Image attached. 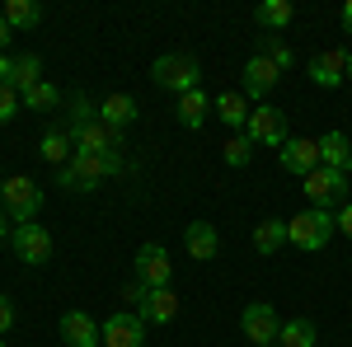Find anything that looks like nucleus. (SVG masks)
I'll use <instances>...</instances> for the list:
<instances>
[{"label": "nucleus", "instance_id": "nucleus-1", "mask_svg": "<svg viewBox=\"0 0 352 347\" xmlns=\"http://www.w3.org/2000/svg\"><path fill=\"white\" fill-rule=\"evenodd\" d=\"M66 132H71V141H76V150H89V155H109V150H118V155H122V132L109 127V122H99V108L89 104V99H71Z\"/></svg>", "mask_w": 352, "mask_h": 347}, {"label": "nucleus", "instance_id": "nucleus-2", "mask_svg": "<svg viewBox=\"0 0 352 347\" xmlns=\"http://www.w3.org/2000/svg\"><path fill=\"white\" fill-rule=\"evenodd\" d=\"M118 174H127V155H89V150H76V160L66 164V169H56V188H66V192H89V188H99L104 179H118Z\"/></svg>", "mask_w": 352, "mask_h": 347}, {"label": "nucleus", "instance_id": "nucleus-3", "mask_svg": "<svg viewBox=\"0 0 352 347\" xmlns=\"http://www.w3.org/2000/svg\"><path fill=\"white\" fill-rule=\"evenodd\" d=\"M151 80L160 85V89H169V94H188V89H197V80H202V66H197V56H188V52H164V56H155V66H151Z\"/></svg>", "mask_w": 352, "mask_h": 347}, {"label": "nucleus", "instance_id": "nucleus-4", "mask_svg": "<svg viewBox=\"0 0 352 347\" xmlns=\"http://www.w3.org/2000/svg\"><path fill=\"white\" fill-rule=\"evenodd\" d=\"M333 216L329 212H320V207H310V212H300V216H292L287 221V244H296L300 254H320L329 240H333Z\"/></svg>", "mask_w": 352, "mask_h": 347}, {"label": "nucleus", "instance_id": "nucleus-5", "mask_svg": "<svg viewBox=\"0 0 352 347\" xmlns=\"http://www.w3.org/2000/svg\"><path fill=\"white\" fill-rule=\"evenodd\" d=\"M0 207H5V216H10L14 225H28V221L38 216V207H43V188L33 183L28 174H14V179H5Z\"/></svg>", "mask_w": 352, "mask_h": 347}, {"label": "nucleus", "instance_id": "nucleus-6", "mask_svg": "<svg viewBox=\"0 0 352 347\" xmlns=\"http://www.w3.org/2000/svg\"><path fill=\"white\" fill-rule=\"evenodd\" d=\"M305 197H310V207H348V174H338V169H329L320 164L315 174H305Z\"/></svg>", "mask_w": 352, "mask_h": 347}, {"label": "nucleus", "instance_id": "nucleus-7", "mask_svg": "<svg viewBox=\"0 0 352 347\" xmlns=\"http://www.w3.org/2000/svg\"><path fill=\"white\" fill-rule=\"evenodd\" d=\"M244 136H249L254 146L282 150V146H287V117H282L272 104H258L254 113H249V122H244Z\"/></svg>", "mask_w": 352, "mask_h": 347}, {"label": "nucleus", "instance_id": "nucleus-8", "mask_svg": "<svg viewBox=\"0 0 352 347\" xmlns=\"http://www.w3.org/2000/svg\"><path fill=\"white\" fill-rule=\"evenodd\" d=\"M132 277L141 282V287H151V291H160V287H169V277H174V263H169L164 244H141V249H136Z\"/></svg>", "mask_w": 352, "mask_h": 347}, {"label": "nucleus", "instance_id": "nucleus-9", "mask_svg": "<svg viewBox=\"0 0 352 347\" xmlns=\"http://www.w3.org/2000/svg\"><path fill=\"white\" fill-rule=\"evenodd\" d=\"M240 328H244V338H249L254 347L277 343V333H282V324H277V310H272L268 300H249V305H244V315H240Z\"/></svg>", "mask_w": 352, "mask_h": 347}, {"label": "nucleus", "instance_id": "nucleus-10", "mask_svg": "<svg viewBox=\"0 0 352 347\" xmlns=\"http://www.w3.org/2000/svg\"><path fill=\"white\" fill-rule=\"evenodd\" d=\"M14 254H19V263L28 267H43L52 263V230L47 225H14Z\"/></svg>", "mask_w": 352, "mask_h": 347}, {"label": "nucleus", "instance_id": "nucleus-11", "mask_svg": "<svg viewBox=\"0 0 352 347\" xmlns=\"http://www.w3.org/2000/svg\"><path fill=\"white\" fill-rule=\"evenodd\" d=\"M61 343L66 347H104V324L89 310H66L61 315Z\"/></svg>", "mask_w": 352, "mask_h": 347}, {"label": "nucleus", "instance_id": "nucleus-12", "mask_svg": "<svg viewBox=\"0 0 352 347\" xmlns=\"http://www.w3.org/2000/svg\"><path fill=\"white\" fill-rule=\"evenodd\" d=\"M104 347H146V320L136 310H118L104 320Z\"/></svg>", "mask_w": 352, "mask_h": 347}, {"label": "nucleus", "instance_id": "nucleus-13", "mask_svg": "<svg viewBox=\"0 0 352 347\" xmlns=\"http://www.w3.org/2000/svg\"><path fill=\"white\" fill-rule=\"evenodd\" d=\"M277 80H282V71L272 66L268 56L258 52V56H249L244 61V71H240V85H244V99H268L272 89H277Z\"/></svg>", "mask_w": 352, "mask_h": 347}, {"label": "nucleus", "instance_id": "nucleus-14", "mask_svg": "<svg viewBox=\"0 0 352 347\" xmlns=\"http://www.w3.org/2000/svg\"><path fill=\"white\" fill-rule=\"evenodd\" d=\"M277 160H282V169H287V174L305 179V174H315V169H320V141H305V136H287V146L277 150Z\"/></svg>", "mask_w": 352, "mask_h": 347}, {"label": "nucleus", "instance_id": "nucleus-15", "mask_svg": "<svg viewBox=\"0 0 352 347\" xmlns=\"http://www.w3.org/2000/svg\"><path fill=\"white\" fill-rule=\"evenodd\" d=\"M310 80L320 85V89H338V85L348 80V52H343V47L315 52L310 56Z\"/></svg>", "mask_w": 352, "mask_h": 347}, {"label": "nucleus", "instance_id": "nucleus-16", "mask_svg": "<svg viewBox=\"0 0 352 347\" xmlns=\"http://www.w3.org/2000/svg\"><path fill=\"white\" fill-rule=\"evenodd\" d=\"M184 249H188L192 263H212V258L221 254V235H217V225H212V221H192L188 230H184Z\"/></svg>", "mask_w": 352, "mask_h": 347}, {"label": "nucleus", "instance_id": "nucleus-17", "mask_svg": "<svg viewBox=\"0 0 352 347\" xmlns=\"http://www.w3.org/2000/svg\"><path fill=\"white\" fill-rule=\"evenodd\" d=\"M217 113V99L197 85V89H188V94H179V122L188 127V132H202V122Z\"/></svg>", "mask_w": 352, "mask_h": 347}, {"label": "nucleus", "instance_id": "nucleus-18", "mask_svg": "<svg viewBox=\"0 0 352 347\" xmlns=\"http://www.w3.org/2000/svg\"><path fill=\"white\" fill-rule=\"evenodd\" d=\"M249 113H254V108H249V99H244L240 89H226V94H217V117H221V122H226V127H230L235 136L244 132Z\"/></svg>", "mask_w": 352, "mask_h": 347}, {"label": "nucleus", "instance_id": "nucleus-19", "mask_svg": "<svg viewBox=\"0 0 352 347\" xmlns=\"http://www.w3.org/2000/svg\"><path fill=\"white\" fill-rule=\"evenodd\" d=\"M320 164L338 169V174H348V169H352V141L343 132H324V136H320Z\"/></svg>", "mask_w": 352, "mask_h": 347}, {"label": "nucleus", "instance_id": "nucleus-20", "mask_svg": "<svg viewBox=\"0 0 352 347\" xmlns=\"http://www.w3.org/2000/svg\"><path fill=\"white\" fill-rule=\"evenodd\" d=\"M141 320H146V324H174V320H179V295L169 291V287L151 291V295H146V305H141Z\"/></svg>", "mask_w": 352, "mask_h": 347}, {"label": "nucleus", "instance_id": "nucleus-21", "mask_svg": "<svg viewBox=\"0 0 352 347\" xmlns=\"http://www.w3.org/2000/svg\"><path fill=\"white\" fill-rule=\"evenodd\" d=\"M99 122H109V127H118V132H127L136 122V99L132 94H109L104 104H99Z\"/></svg>", "mask_w": 352, "mask_h": 347}, {"label": "nucleus", "instance_id": "nucleus-22", "mask_svg": "<svg viewBox=\"0 0 352 347\" xmlns=\"http://www.w3.org/2000/svg\"><path fill=\"white\" fill-rule=\"evenodd\" d=\"M47 164H56V169H66V164L76 160V141H71V132L66 127H52V132L43 136V150H38Z\"/></svg>", "mask_w": 352, "mask_h": 347}, {"label": "nucleus", "instance_id": "nucleus-23", "mask_svg": "<svg viewBox=\"0 0 352 347\" xmlns=\"http://www.w3.org/2000/svg\"><path fill=\"white\" fill-rule=\"evenodd\" d=\"M38 80H47V76H43V56L38 52H19L14 56V71H10V85H14L19 94H28Z\"/></svg>", "mask_w": 352, "mask_h": 347}, {"label": "nucleus", "instance_id": "nucleus-24", "mask_svg": "<svg viewBox=\"0 0 352 347\" xmlns=\"http://www.w3.org/2000/svg\"><path fill=\"white\" fill-rule=\"evenodd\" d=\"M254 19H258V28H268V33H282V28L296 19V5L292 0H263L254 10Z\"/></svg>", "mask_w": 352, "mask_h": 347}, {"label": "nucleus", "instance_id": "nucleus-25", "mask_svg": "<svg viewBox=\"0 0 352 347\" xmlns=\"http://www.w3.org/2000/svg\"><path fill=\"white\" fill-rule=\"evenodd\" d=\"M282 244H287V221H258V225H254V249H258L263 258H272Z\"/></svg>", "mask_w": 352, "mask_h": 347}, {"label": "nucleus", "instance_id": "nucleus-26", "mask_svg": "<svg viewBox=\"0 0 352 347\" xmlns=\"http://www.w3.org/2000/svg\"><path fill=\"white\" fill-rule=\"evenodd\" d=\"M0 14H5V24H10V28H38V24H43V10H38L33 0H5Z\"/></svg>", "mask_w": 352, "mask_h": 347}, {"label": "nucleus", "instance_id": "nucleus-27", "mask_svg": "<svg viewBox=\"0 0 352 347\" xmlns=\"http://www.w3.org/2000/svg\"><path fill=\"white\" fill-rule=\"evenodd\" d=\"M277 343H282V347H315V343H320V333H315V324H310V320H287V324H282V333H277Z\"/></svg>", "mask_w": 352, "mask_h": 347}, {"label": "nucleus", "instance_id": "nucleus-28", "mask_svg": "<svg viewBox=\"0 0 352 347\" xmlns=\"http://www.w3.org/2000/svg\"><path fill=\"white\" fill-rule=\"evenodd\" d=\"M19 99H24V108H33V113H47V108L61 104V89H56L52 80H38L28 94H19Z\"/></svg>", "mask_w": 352, "mask_h": 347}, {"label": "nucleus", "instance_id": "nucleus-29", "mask_svg": "<svg viewBox=\"0 0 352 347\" xmlns=\"http://www.w3.org/2000/svg\"><path fill=\"white\" fill-rule=\"evenodd\" d=\"M221 160L230 164V169H244V164L254 160V141H249V136H230V141H226V146H221Z\"/></svg>", "mask_w": 352, "mask_h": 347}, {"label": "nucleus", "instance_id": "nucleus-30", "mask_svg": "<svg viewBox=\"0 0 352 347\" xmlns=\"http://www.w3.org/2000/svg\"><path fill=\"white\" fill-rule=\"evenodd\" d=\"M263 56H268L277 71H292V61H296V56H292V47H287L277 33H268V38H263Z\"/></svg>", "mask_w": 352, "mask_h": 347}, {"label": "nucleus", "instance_id": "nucleus-31", "mask_svg": "<svg viewBox=\"0 0 352 347\" xmlns=\"http://www.w3.org/2000/svg\"><path fill=\"white\" fill-rule=\"evenodd\" d=\"M24 108V99H19V89L14 85H0V127L5 122H14V113Z\"/></svg>", "mask_w": 352, "mask_h": 347}, {"label": "nucleus", "instance_id": "nucleus-32", "mask_svg": "<svg viewBox=\"0 0 352 347\" xmlns=\"http://www.w3.org/2000/svg\"><path fill=\"white\" fill-rule=\"evenodd\" d=\"M146 295H151V287H141V282H127V287H122V300H127V305H132L136 315H141V305H146Z\"/></svg>", "mask_w": 352, "mask_h": 347}, {"label": "nucleus", "instance_id": "nucleus-33", "mask_svg": "<svg viewBox=\"0 0 352 347\" xmlns=\"http://www.w3.org/2000/svg\"><path fill=\"white\" fill-rule=\"evenodd\" d=\"M10 328H14V300H10V295H0V338H5Z\"/></svg>", "mask_w": 352, "mask_h": 347}, {"label": "nucleus", "instance_id": "nucleus-34", "mask_svg": "<svg viewBox=\"0 0 352 347\" xmlns=\"http://www.w3.org/2000/svg\"><path fill=\"white\" fill-rule=\"evenodd\" d=\"M333 225H338V235H343V240H352V202H348V207H338Z\"/></svg>", "mask_w": 352, "mask_h": 347}, {"label": "nucleus", "instance_id": "nucleus-35", "mask_svg": "<svg viewBox=\"0 0 352 347\" xmlns=\"http://www.w3.org/2000/svg\"><path fill=\"white\" fill-rule=\"evenodd\" d=\"M10 71H14V56L0 52V85H10Z\"/></svg>", "mask_w": 352, "mask_h": 347}, {"label": "nucleus", "instance_id": "nucleus-36", "mask_svg": "<svg viewBox=\"0 0 352 347\" xmlns=\"http://www.w3.org/2000/svg\"><path fill=\"white\" fill-rule=\"evenodd\" d=\"M10 38H14V28L5 24V14H0V52H5V47H10Z\"/></svg>", "mask_w": 352, "mask_h": 347}, {"label": "nucleus", "instance_id": "nucleus-37", "mask_svg": "<svg viewBox=\"0 0 352 347\" xmlns=\"http://www.w3.org/2000/svg\"><path fill=\"white\" fill-rule=\"evenodd\" d=\"M338 19H343V33H352V0L343 5V14H338Z\"/></svg>", "mask_w": 352, "mask_h": 347}, {"label": "nucleus", "instance_id": "nucleus-38", "mask_svg": "<svg viewBox=\"0 0 352 347\" xmlns=\"http://www.w3.org/2000/svg\"><path fill=\"white\" fill-rule=\"evenodd\" d=\"M10 235V216H5V207H0V240Z\"/></svg>", "mask_w": 352, "mask_h": 347}, {"label": "nucleus", "instance_id": "nucleus-39", "mask_svg": "<svg viewBox=\"0 0 352 347\" xmlns=\"http://www.w3.org/2000/svg\"><path fill=\"white\" fill-rule=\"evenodd\" d=\"M348 80H352V52H348Z\"/></svg>", "mask_w": 352, "mask_h": 347}, {"label": "nucleus", "instance_id": "nucleus-40", "mask_svg": "<svg viewBox=\"0 0 352 347\" xmlns=\"http://www.w3.org/2000/svg\"><path fill=\"white\" fill-rule=\"evenodd\" d=\"M0 192H5V179H0Z\"/></svg>", "mask_w": 352, "mask_h": 347}, {"label": "nucleus", "instance_id": "nucleus-41", "mask_svg": "<svg viewBox=\"0 0 352 347\" xmlns=\"http://www.w3.org/2000/svg\"><path fill=\"white\" fill-rule=\"evenodd\" d=\"M268 347H282V343H268Z\"/></svg>", "mask_w": 352, "mask_h": 347}, {"label": "nucleus", "instance_id": "nucleus-42", "mask_svg": "<svg viewBox=\"0 0 352 347\" xmlns=\"http://www.w3.org/2000/svg\"><path fill=\"white\" fill-rule=\"evenodd\" d=\"M0 347H5V338H0Z\"/></svg>", "mask_w": 352, "mask_h": 347}]
</instances>
